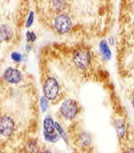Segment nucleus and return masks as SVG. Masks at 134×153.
<instances>
[{
    "instance_id": "7ed1b4c3",
    "label": "nucleus",
    "mask_w": 134,
    "mask_h": 153,
    "mask_svg": "<svg viewBox=\"0 0 134 153\" xmlns=\"http://www.w3.org/2000/svg\"><path fill=\"white\" fill-rule=\"evenodd\" d=\"M43 96L49 101H58L61 97L60 82L53 76H47L42 81Z\"/></svg>"
},
{
    "instance_id": "dca6fc26",
    "label": "nucleus",
    "mask_w": 134,
    "mask_h": 153,
    "mask_svg": "<svg viewBox=\"0 0 134 153\" xmlns=\"http://www.w3.org/2000/svg\"><path fill=\"white\" fill-rule=\"evenodd\" d=\"M44 139L47 140L50 143H55L58 142L60 139V136L58 135V133H53V134H44Z\"/></svg>"
},
{
    "instance_id": "f257e3e1",
    "label": "nucleus",
    "mask_w": 134,
    "mask_h": 153,
    "mask_svg": "<svg viewBox=\"0 0 134 153\" xmlns=\"http://www.w3.org/2000/svg\"><path fill=\"white\" fill-rule=\"evenodd\" d=\"M71 64L80 71H88L93 63V54L88 48H76L70 54Z\"/></svg>"
},
{
    "instance_id": "9b49d317",
    "label": "nucleus",
    "mask_w": 134,
    "mask_h": 153,
    "mask_svg": "<svg viewBox=\"0 0 134 153\" xmlns=\"http://www.w3.org/2000/svg\"><path fill=\"white\" fill-rule=\"evenodd\" d=\"M40 147L36 139H29L23 146L22 153H40Z\"/></svg>"
},
{
    "instance_id": "9d476101",
    "label": "nucleus",
    "mask_w": 134,
    "mask_h": 153,
    "mask_svg": "<svg viewBox=\"0 0 134 153\" xmlns=\"http://www.w3.org/2000/svg\"><path fill=\"white\" fill-rule=\"evenodd\" d=\"M114 124H115V128H116V131H117L118 138H119V139H124V138H127V135H128V127H127V124H126V122L123 121V119H121V118L116 119Z\"/></svg>"
},
{
    "instance_id": "1a4fd4ad",
    "label": "nucleus",
    "mask_w": 134,
    "mask_h": 153,
    "mask_svg": "<svg viewBox=\"0 0 134 153\" xmlns=\"http://www.w3.org/2000/svg\"><path fill=\"white\" fill-rule=\"evenodd\" d=\"M14 37V29L10 24L0 25V42H10Z\"/></svg>"
},
{
    "instance_id": "20e7f679",
    "label": "nucleus",
    "mask_w": 134,
    "mask_h": 153,
    "mask_svg": "<svg viewBox=\"0 0 134 153\" xmlns=\"http://www.w3.org/2000/svg\"><path fill=\"white\" fill-rule=\"evenodd\" d=\"M16 131V123L9 114H0V137L3 139H10Z\"/></svg>"
},
{
    "instance_id": "39448f33",
    "label": "nucleus",
    "mask_w": 134,
    "mask_h": 153,
    "mask_svg": "<svg viewBox=\"0 0 134 153\" xmlns=\"http://www.w3.org/2000/svg\"><path fill=\"white\" fill-rule=\"evenodd\" d=\"M79 113V104L75 99H65L60 107L61 117L66 121L74 120Z\"/></svg>"
},
{
    "instance_id": "b1692460",
    "label": "nucleus",
    "mask_w": 134,
    "mask_h": 153,
    "mask_svg": "<svg viewBox=\"0 0 134 153\" xmlns=\"http://www.w3.org/2000/svg\"><path fill=\"white\" fill-rule=\"evenodd\" d=\"M0 153H4V152H3V151H2V150H0Z\"/></svg>"
},
{
    "instance_id": "0eeeda50",
    "label": "nucleus",
    "mask_w": 134,
    "mask_h": 153,
    "mask_svg": "<svg viewBox=\"0 0 134 153\" xmlns=\"http://www.w3.org/2000/svg\"><path fill=\"white\" fill-rule=\"evenodd\" d=\"M2 79L8 84L16 85L22 82L23 74L19 69L13 68V67H8V68H6V70L3 71Z\"/></svg>"
},
{
    "instance_id": "a211bd4d",
    "label": "nucleus",
    "mask_w": 134,
    "mask_h": 153,
    "mask_svg": "<svg viewBox=\"0 0 134 153\" xmlns=\"http://www.w3.org/2000/svg\"><path fill=\"white\" fill-rule=\"evenodd\" d=\"M40 107H41V111L46 112L49 108V100H48L44 96H42L40 99Z\"/></svg>"
},
{
    "instance_id": "ddd939ff",
    "label": "nucleus",
    "mask_w": 134,
    "mask_h": 153,
    "mask_svg": "<svg viewBox=\"0 0 134 153\" xmlns=\"http://www.w3.org/2000/svg\"><path fill=\"white\" fill-rule=\"evenodd\" d=\"M99 48H100V52H101L103 58L106 60L110 59V57H112V51H110L106 40H102L99 44Z\"/></svg>"
},
{
    "instance_id": "6ab92c4d",
    "label": "nucleus",
    "mask_w": 134,
    "mask_h": 153,
    "mask_svg": "<svg viewBox=\"0 0 134 153\" xmlns=\"http://www.w3.org/2000/svg\"><path fill=\"white\" fill-rule=\"evenodd\" d=\"M34 21H35V13H34V11H30L29 14H28L27 19H26V23H25V26H26V28H29L30 26L33 25Z\"/></svg>"
},
{
    "instance_id": "4be33fe9",
    "label": "nucleus",
    "mask_w": 134,
    "mask_h": 153,
    "mask_svg": "<svg viewBox=\"0 0 134 153\" xmlns=\"http://www.w3.org/2000/svg\"><path fill=\"white\" fill-rule=\"evenodd\" d=\"M40 153H53V151L50 150V149H42L40 151Z\"/></svg>"
},
{
    "instance_id": "f3484780",
    "label": "nucleus",
    "mask_w": 134,
    "mask_h": 153,
    "mask_svg": "<svg viewBox=\"0 0 134 153\" xmlns=\"http://www.w3.org/2000/svg\"><path fill=\"white\" fill-rule=\"evenodd\" d=\"M25 37H26V41H27V43H29V44L34 43V42L37 40V36H36L35 31H33V30H27Z\"/></svg>"
},
{
    "instance_id": "2eb2a0df",
    "label": "nucleus",
    "mask_w": 134,
    "mask_h": 153,
    "mask_svg": "<svg viewBox=\"0 0 134 153\" xmlns=\"http://www.w3.org/2000/svg\"><path fill=\"white\" fill-rule=\"evenodd\" d=\"M10 57H11V59L13 60L15 64H21L23 60H24V56L19 52H17V51L12 52L11 54H10Z\"/></svg>"
},
{
    "instance_id": "4468645a",
    "label": "nucleus",
    "mask_w": 134,
    "mask_h": 153,
    "mask_svg": "<svg viewBox=\"0 0 134 153\" xmlns=\"http://www.w3.org/2000/svg\"><path fill=\"white\" fill-rule=\"evenodd\" d=\"M55 131H56L58 135L60 136V138H63L66 142H68V136H67L66 131H64L63 127H62V125H61L58 122H55Z\"/></svg>"
},
{
    "instance_id": "412c9836",
    "label": "nucleus",
    "mask_w": 134,
    "mask_h": 153,
    "mask_svg": "<svg viewBox=\"0 0 134 153\" xmlns=\"http://www.w3.org/2000/svg\"><path fill=\"white\" fill-rule=\"evenodd\" d=\"M30 50H31V44H29V43H27L26 44V45H25V51H26V52H29Z\"/></svg>"
},
{
    "instance_id": "f03ea898",
    "label": "nucleus",
    "mask_w": 134,
    "mask_h": 153,
    "mask_svg": "<svg viewBox=\"0 0 134 153\" xmlns=\"http://www.w3.org/2000/svg\"><path fill=\"white\" fill-rule=\"evenodd\" d=\"M50 14V24L56 33L61 35L70 33L74 28V21L69 13H61V14Z\"/></svg>"
},
{
    "instance_id": "6e6552de",
    "label": "nucleus",
    "mask_w": 134,
    "mask_h": 153,
    "mask_svg": "<svg viewBox=\"0 0 134 153\" xmlns=\"http://www.w3.org/2000/svg\"><path fill=\"white\" fill-rule=\"evenodd\" d=\"M76 145L83 150H88L89 148L92 147V136L85 131H79L75 137Z\"/></svg>"
},
{
    "instance_id": "f8f14e48",
    "label": "nucleus",
    "mask_w": 134,
    "mask_h": 153,
    "mask_svg": "<svg viewBox=\"0 0 134 153\" xmlns=\"http://www.w3.org/2000/svg\"><path fill=\"white\" fill-rule=\"evenodd\" d=\"M55 133V121L51 115H47L43 120V134Z\"/></svg>"
},
{
    "instance_id": "aec40b11",
    "label": "nucleus",
    "mask_w": 134,
    "mask_h": 153,
    "mask_svg": "<svg viewBox=\"0 0 134 153\" xmlns=\"http://www.w3.org/2000/svg\"><path fill=\"white\" fill-rule=\"evenodd\" d=\"M122 153H134V147H128L123 150Z\"/></svg>"
},
{
    "instance_id": "423d86ee",
    "label": "nucleus",
    "mask_w": 134,
    "mask_h": 153,
    "mask_svg": "<svg viewBox=\"0 0 134 153\" xmlns=\"http://www.w3.org/2000/svg\"><path fill=\"white\" fill-rule=\"evenodd\" d=\"M48 4L49 13L53 14H61V13H68L70 10V2L65 0H52L44 2Z\"/></svg>"
},
{
    "instance_id": "5701e85b",
    "label": "nucleus",
    "mask_w": 134,
    "mask_h": 153,
    "mask_svg": "<svg viewBox=\"0 0 134 153\" xmlns=\"http://www.w3.org/2000/svg\"><path fill=\"white\" fill-rule=\"evenodd\" d=\"M131 104H132V106H133V108H134V93L132 94V96H131Z\"/></svg>"
}]
</instances>
